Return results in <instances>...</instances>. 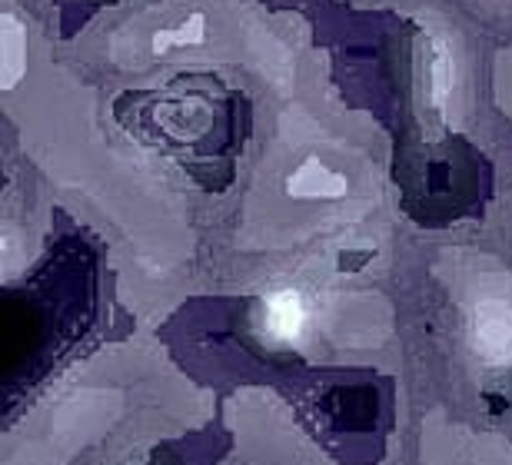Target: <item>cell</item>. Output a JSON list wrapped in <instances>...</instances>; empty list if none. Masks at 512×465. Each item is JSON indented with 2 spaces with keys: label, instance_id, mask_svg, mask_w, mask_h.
Returning <instances> with one entry per match:
<instances>
[{
  "label": "cell",
  "instance_id": "6da1fadb",
  "mask_svg": "<svg viewBox=\"0 0 512 465\" xmlns=\"http://www.w3.org/2000/svg\"><path fill=\"white\" fill-rule=\"evenodd\" d=\"M473 346L489 366H512V303L486 296L473 309Z\"/></svg>",
  "mask_w": 512,
  "mask_h": 465
},
{
  "label": "cell",
  "instance_id": "7a4b0ae2",
  "mask_svg": "<svg viewBox=\"0 0 512 465\" xmlns=\"http://www.w3.org/2000/svg\"><path fill=\"white\" fill-rule=\"evenodd\" d=\"M266 333L280 343H293V339L303 336L306 326V306L303 296L296 289H283V293H273L270 303H266Z\"/></svg>",
  "mask_w": 512,
  "mask_h": 465
},
{
  "label": "cell",
  "instance_id": "3957f363",
  "mask_svg": "<svg viewBox=\"0 0 512 465\" xmlns=\"http://www.w3.org/2000/svg\"><path fill=\"white\" fill-rule=\"evenodd\" d=\"M27 67V30L14 14L0 17V87L14 90Z\"/></svg>",
  "mask_w": 512,
  "mask_h": 465
},
{
  "label": "cell",
  "instance_id": "277c9868",
  "mask_svg": "<svg viewBox=\"0 0 512 465\" xmlns=\"http://www.w3.org/2000/svg\"><path fill=\"white\" fill-rule=\"evenodd\" d=\"M286 190H290V196H300V200H333V196L346 193V177H340V173H333V170H326L320 160L310 157L290 177Z\"/></svg>",
  "mask_w": 512,
  "mask_h": 465
},
{
  "label": "cell",
  "instance_id": "5b68a950",
  "mask_svg": "<svg viewBox=\"0 0 512 465\" xmlns=\"http://www.w3.org/2000/svg\"><path fill=\"white\" fill-rule=\"evenodd\" d=\"M453 97V57H449L446 44H436L433 64H429V103L446 113V103Z\"/></svg>",
  "mask_w": 512,
  "mask_h": 465
},
{
  "label": "cell",
  "instance_id": "8992f818",
  "mask_svg": "<svg viewBox=\"0 0 512 465\" xmlns=\"http://www.w3.org/2000/svg\"><path fill=\"white\" fill-rule=\"evenodd\" d=\"M203 34H207V27H203V17L193 14L187 24H180L177 30H160V34H153V50H157V54H167V50H173V47L203 44Z\"/></svg>",
  "mask_w": 512,
  "mask_h": 465
}]
</instances>
